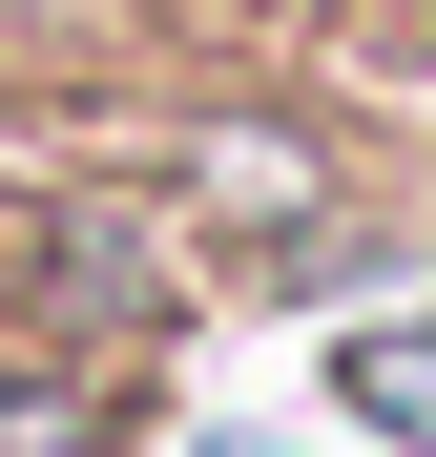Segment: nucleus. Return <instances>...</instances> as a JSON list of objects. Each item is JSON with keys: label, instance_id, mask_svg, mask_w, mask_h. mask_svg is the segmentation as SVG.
I'll return each instance as SVG.
<instances>
[{"label": "nucleus", "instance_id": "f257e3e1", "mask_svg": "<svg viewBox=\"0 0 436 457\" xmlns=\"http://www.w3.org/2000/svg\"><path fill=\"white\" fill-rule=\"evenodd\" d=\"M353 416H395L436 457V333H353Z\"/></svg>", "mask_w": 436, "mask_h": 457}]
</instances>
